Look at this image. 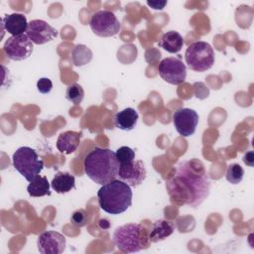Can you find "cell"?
I'll list each match as a JSON object with an SVG mask.
<instances>
[{
	"instance_id": "obj_20",
	"label": "cell",
	"mask_w": 254,
	"mask_h": 254,
	"mask_svg": "<svg viewBox=\"0 0 254 254\" xmlns=\"http://www.w3.org/2000/svg\"><path fill=\"white\" fill-rule=\"evenodd\" d=\"M27 190L30 196L40 197L44 195H50V183L46 177L37 176L27 187Z\"/></svg>"
},
{
	"instance_id": "obj_10",
	"label": "cell",
	"mask_w": 254,
	"mask_h": 254,
	"mask_svg": "<svg viewBox=\"0 0 254 254\" xmlns=\"http://www.w3.org/2000/svg\"><path fill=\"white\" fill-rule=\"evenodd\" d=\"M173 123L180 135L191 136L198 124V114L190 108H180L173 114Z\"/></svg>"
},
{
	"instance_id": "obj_2",
	"label": "cell",
	"mask_w": 254,
	"mask_h": 254,
	"mask_svg": "<svg viewBox=\"0 0 254 254\" xmlns=\"http://www.w3.org/2000/svg\"><path fill=\"white\" fill-rule=\"evenodd\" d=\"M83 167L91 181L104 185L117 178L119 163L115 152L107 148H94L85 156Z\"/></svg>"
},
{
	"instance_id": "obj_6",
	"label": "cell",
	"mask_w": 254,
	"mask_h": 254,
	"mask_svg": "<svg viewBox=\"0 0 254 254\" xmlns=\"http://www.w3.org/2000/svg\"><path fill=\"white\" fill-rule=\"evenodd\" d=\"M186 63L194 71L202 72L211 68L214 61V51L212 47L203 41L190 44L185 53Z\"/></svg>"
},
{
	"instance_id": "obj_3",
	"label": "cell",
	"mask_w": 254,
	"mask_h": 254,
	"mask_svg": "<svg viewBox=\"0 0 254 254\" xmlns=\"http://www.w3.org/2000/svg\"><path fill=\"white\" fill-rule=\"evenodd\" d=\"M132 196L131 187L117 179L102 185L97 191L100 208L113 215L126 211L132 204Z\"/></svg>"
},
{
	"instance_id": "obj_27",
	"label": "cell",
	"mask_w": 254,
	"mask_h": 254,
	"mask_svg": "<svg viewBox=\"0 0 254 254\" xmlns=\"http://www.w3.org/2000/svg\"><path fill=\"white\" fill-rule=\"evenodd\" d=\"M167 1H148L147 5L155 10H162L167 5Z\"/></svg>"
},
{
	"instance_id": "obj_15",
	"label": "cell",
	"mask_w": 254,
	"mask_h": 254,
	"mask_svg": "<svg viewBox=\"0 0 254 254\" xmlns=\"http://www.w3.org/2000/svg\"><path fill=\"white\" fill-rule=\"evenodd\" d=\"M81 133L75 131H65L62 133L57 140V148L61 153L67 155L73 153L79 146Z\"/></svg>"
},
{
	"instance_id": "obj_11",
	"label": "cell",
	"mask_w": 254,
	"mask_h": 254,
	"mask_svg": "<svg viewBox=\"0 0 254 254\" xmlns=\"http://www.w3.org/2000/svg\"><path fill=\"white\" fill-rule=\"evenodd\" d=\"M117 177L131 188H136L145 181L147 172L142 161L133 160L124 164H119Z\"/></svg>"
},
{
	"instance_id": "obj_25",
	"label": "cell",
	"mask_w": 254,
	"mask_h": 254,
	"mask_svg": "<svg viewBox=\"0 0 254 254\" xmlns=\"http://www.w3.org/2000/svg\"><path fill=\"white\" fill-rule=\"evenodd\" d=\"M72 225L76 227H82L87 223V212L84 209L75 210L70 217Z\"/></svg>"
},
{
	"instance_id": "obj_18",
	"label": "cell",
	"mask_w": 254,
	"mask_h": 254,
	"mask_svg": "<svg viewBox=\"0 0 254 254\" xmlns=\"http://www.w3.org/2000/svg\"><path fill=\"white\" fill-rule=\"evenodd\" d=\"M51 187L58 193L68 192L75 187V178L69 173L58 172L51 182Z\"/></svg>"
},
{
	"instance_id": "obj_26",
	"label": "cell",
	"mask_w": 254,
	"mask_h": 254,
	"mask_svg": "<svg viewBox=\"0 0 254 254\" xmlns=\"http://www.w3.org/2000/svg\"><path fill=\"white\" fill-rule=\"evenodd\" d=\"M53 88V82L48 77H42L37 82V89L43 94L49 93Z\"/></svg>"
},
{
	"instance_id": "obj_14",
	"label": "cell",
	"mask_w": 254,
	"mask_h": 254,
	"mask_svg": "<svg viewBox=\"0 0 254 254\" xmlns=\"http://www.w3.org/2000/svg\"><path fill=\"white\" fill-rule=\"evenodd\" d=\"M28 22L25 15L20 13H13L5 15L1 20V28L12 36L25 34L28 28Z\"/></svg>"
},
{
	"instance_id": "obj_23",
	"label": "cell",
	"mask_w": 254,
	"mask_h": 254,
	"mask_svg": "<svg viewBox=\"0 0 254 254\" xmlns=\"http://www.w3.org/2000/svg\"><path fill=\"white\" fill-rule=\"evenodd\" d=\"M244 177V170L239 164H231L227 167L225 178L230 184L236 185L241 183Z\"/></svg>"
},
{
	"instance_id": "obj_13",
	"label": "cell",
	"mask_w": 254,
	"mask_h": 254,
	"mask_svg": "<svg viewBox=\"0 0 254 254\" xmlns=\"http://www.w3.org/2000/svg\"><path fill=\"white\" fill-rule=\"evenodd\" d=\"M65 237L57 231H45L37 240L38 250L42 254H61L65 249Z\"/></svg>"
},
{
	"instance_id": "obj_19",
	"label": "cell",
	"mask_w": 254,
	"mask_h": 254,
	"mask_svg": "<svg viewBox=\"0 0 254 254\" xmlns=\"http://www.w3.org/2000/svg\"><path fill=\"white\" fill-rule=\"evenodd\" d=\"M159 46L171 54L178 53L184 46V39L182 35L176 31H169L163 35Z\"/></svg>"
},
{
	"instance_id": "obj_16",
	"label": "cell",
	"mask_w": 254,
	"mask_h": 254,
	"mask_svg": "<svg viewBox=\"0 0 254 254\" xmlns=\"http://www.w3.org/2000/svg\"><path fill=\"white\" fill-rule=\"evenodd\" d=\"M138 117V112L134 108L127 107L115 114L114 124L118 129L123 131H130L136 126Z\"/></svg>"
},
{
	"instance_id": "obj_8",
	"label": "cell",
	"mask_w": 254,
	"mask_h": 254,
	"mask_svg": "<svg viewBox=\"0 0 254 254\" xmlns=\"http://www.w3.org/2000/svg\"><path fill=\"white\" fill-rule=\"evenodd\" d=\"M160 76L170 84L179 85L186 80L187 67L180 59L170 57L162 60L158 65Z\"/></svg>"
},
{
	"instance_id": "obj_24",
	"label": "cell",
	"mask_w": 254,
	"mask_h": 254,
	"mask_svg": "<svg viewBox=\"0 0 254 254\" xmlns=\"http://www.w3.org/2000/svg\"><path fill=\"white\" fill-rule=\"evenodd\" d=\"M115 156L119 164H124L127 162H131L135 159V152L130 147L122 146L116 150Z\"/></svg>"
},
{
	"instance_id": "obj_7",
	"label": "cell",
	"mask_w": 254,
	"mask_h": 254,
	"mask_svg": "<svg viewBox=\"0 0 254 254\" xmlns=\"http://www.w3.org/2000/svg\"><path fill=\"white\" fill-rule=\"evenodd\" d=\"M89 26L91 31L99 37H113L120 31L121 25L117 17L108 10L95 12L90 19Z\"/></svg>"
},
{
	"instance_id": "obj_9",
	"label": "cell",
	"mask_w": 254,
	"mask_h": 254,
	"mask_svg": "<svg viewBox=\"0 0 254 254\" xmlns=\"http://www.w3.org/2000/svg\"><path fill=\"white\" fill-rule=\"evenodd\" d=\"M33 43L26 34L9 37L4 46L3 51L12 61H24L33 53Z\"/></svg>"
},
{
	"instance_id": "obj_1",
	"label": "cell",
	"mask_w": 254,
	"mask_h": 254,
	"mask_svg": "<svg viewBox=\"0 0 254 254\" xmlns=\"http://www.w3.org/2000/svg\"><path fill=\"white\" fill-rule=\"evenodd\" d=\"M166 188L173 202L197 207L209 194L210 181L202 163L192 159L178 165Z\"/></svg>"
},
{
	"instance_id": "obj_5",
	"label": "cell",
	"mask_w": 254,
	"mask_h": 254,
	"mask_svg": "<svg viewBox=\"0 0 254 254\" xmlns=\"http://www.w3.org/2000/svg\"><path fill=\"white\" fill-rule=\"evenodd\" d=\"M13 166L29 183L32 182L44 168V162L37 152L30 147H20L13 154Z\"/></svg>"
},
{
	"instance_id": "obj_28",
	"label": "cell",
	"mask_w": 254,
	"mask_h": 254,
	"mask_svg": "<svg viewBox=\"0 0 254 254\" xmlns=\"http://www.w3.org/2000/svg\"><path fill=\"white\" fill-rule=\"evenodd\" d=\"M243 162H244L246 165H248V166H250V167H253V152H252V151H250V152H248V153H246V154L244 155V157H243Z\"/></svg>"
},
{
	"instance_id": "obj_12",
	"label": "cell",
	"mask_w": 254,
	"mask_h": 254,
	"mask_svg": "<svg viewBox=\"0 0 254 254\" xmlns=\"http://www.w3.org/2000/svg\"><path fill=\"white\" fill-rule=\"evenodd\" d=\"M33 44L43 45L53 41L58 36V31L44 20H32L25 33Z\"/></svg>"
},
{
	"instance_id": "obj_21",
	"label": "cell",
	"mask_w": 254,
	"mask_h": 254,
	"mask_svg": "<svg viewBox=\"0 0 254 254\" xmlns=\"http://www.w3.org/2000/svg\"><path fill=\"white\" fill-rule=\"evenodd\" d=\"M92 59V52L84 45H76L71 53V60L74 65L80 66L88 64Z\"/></svg>"
},
{
	"instance_id": "obj_4",
	"label": "cell",
	"mask_w": 254,
	"mask_h": 254,
	"mask_svg": "<svg viewBox=\"0 0 254 254\" xmlns=\"http://www.w3.org/2000/svg\"><path fill=\"white\" fill-rule=\"evenodd\" d=\"M112 241L123 253H135L149 246V235L141 224L127 223L115 229Z\"/></svg>"
},
{
	"instance_id": "obj_17",
	"label": "cell",
	"mask_w": 254,
	"mask_h": 254,
	"mask_svg": "<svg viewBox=\"0 0 254 254\" xmlns=\"http://www.w3.org/2000/svg\"><path fill=\"white\" fill-rule=\"evenodd\" d=\"M175 230V224L165 220V219H159L156 220L151 228V232L149 233V240L151 242H159L161 240L166 239L170 235L173 234Z\"/></svg>"
},
{
	"instance_id": "obj_22",
	"label": "cell",
	"mask_w": 254,
	"mask_h": 254,
	"mask_svg": "<svg viewBox=\"0 0 254 254\" xmlns=\"http://www.w3.org/2000/svg\"><path fill=\"white\" fill-rule=\"evenodd\" d=\"M65 97L68 101L73 103L74 105H78L81 103L83 97H84V90L81 85L78 83H72L69 84L66 88Z\"/></svg>"
}]
</instances>
